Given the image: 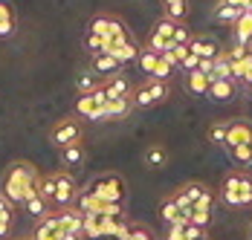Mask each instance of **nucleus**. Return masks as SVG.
<instances>
[{"label": "nucleus", "mask_w": 252, "mask_h": 240, "mask_svg": "<svg viewBox=\"0 0 252 240\" xmlns=\"http://www.w3.org/2000/svg\"><path fill=\"white\" fill-rule=\"evenodd\" d=\"M38 182H41V171L29 159H12L3 171V177H0V194L12 206H21L26 197L38 188Z\"/></svg>", "instance_id": "nucleus-1"}, {"label": "nucleus", "mask_w": 252, "mask_h": 240, "mask_svg": "<svg viewBox=\"0 0 252 240\" xmlns=\"http://www.w3.org/2000/svg\"><path fill=\"white\" fill-rule=\"evenodd\" d=\"M38 191H41V197H44L50 206H55V209H70V206L76 203V197H78L81 188H78L76 177H73L70 171L55 168V171H50V174H41Z\"/></svg>", "instance_id": "nucleus-2"}, {"label": "nucleus", "mask_w": 252, "mask_h": 240, "mask_svg": "<svg viewBox=\"0 0 252 240\" xmlns=\"http://www.w3.org/2000/svg\"><path fill=\"white\" fill-rule=\"evenodd\" d=\"M218 200H223L232 209H250L252 206V174L247 168H232L223 174Z\"/></svg>", "instance_id": "nucleus-3"}, {"label": "nucleus", "mask_w": 252, "mask_h": 240, "mask_svg": "<svg viewBox=\"0 0 252 240\" xmlns=\"http://www.w3.org/2000/svg\"><path fill=\"white\" fill-rule=\"evenodd\" d=\"M84 191L93 194L96 200L101 203H110V206H125V197H127V182L122 174H116V171H101L96 174L87 185H84Z\"/></svg>", "instance_id": "nucleus-4"}, {"label": "nucleus", "mask_w": 252, "mask_h": 240, "mask_svg": "<svg viewBox=\"0 0 252 240\" xmlns=\"http://www.w3.org/2000/svg\"><path fill=\"white\" fill-rule=\"evenodd\" d=\"M171 197L177 200V206L183 209V214H189L191 209H212L215 211V203H218L215 188H209L206 182H197V180L177 185L174 191H171Z\"/></svg>", "instance_id": "nucleus-5"}, {"label": "nucleus", "mask_w": 252, "mask_h": 240, "mask_svg": "<svg viewBox=\"0 0 252 240\" xmlns=\"http://www.w3.org/2000/svg\"><path fill=\"white\" fill-rule=\"evenodd\" d=\"M87 35H99L101 41H107V44L133 38L130 29H127V24L119 15H113V12H96V15L87 21Z\"/></svg>", "instance_id": "nucleus-6"}, {"label": "nucleus", "mask_w": 252, "mask_h": 240, "mask_svg": "<svg viewBox=\"0 0 252 240\" xmlns=\"http://www.w3.org/2000/svg\"><path fill=\"white\" fill-rule=\"evenodd\" d=\"M168 96H171V84H168V81L145 78L142 84H133V90H130V104H133V110H136V107L145 110V107H157V104L168 101Z\"/></svg>", "instance_id": "nucleus-7"}, {"label": "nucleus", "mask_w": 252, "mask_h": 240, "mask_svg": "<svg viewBox=\"0 0 252 240\" xmlns=\"http://www.w3.org/2000/svg\"><path fill=\"white\" fill-rule=\"evenodd\" d=\"M84 139V124L78 116H61V119H55L50 124V142L61 150V148H67V145H76Z\"/></svg>", "instance_id": "nucleus-8"}, {"label": "nucleus", "mask_w": 252, "mask_h": 240, "mask_svg": "<svg viewBox=\"0 0 252 240\" xmlns=\"http://www.w3.org/2000/svg\"><path fill=\"white\" fill-rule=\"evenodd\" d=\"M104 104H107V96L96 90V93H87V96L76 98V113L78 119H93V121H104Z\"/></svg>", "instance_id": "nucleus-9"}, {"label": "nucleus", "mask_w": 252, "mask_h": 240, "mask_svg": "<svg viewBox=\"0 0 252 240\" xmlns=\"http://www.w3.org/2000/svg\"><path fill=\"white\" fill-rule=\"evenodd\" d=\"M235 145H252V121L250 119H226V142L223 148H235Z\"/></svg>", "instance_id": "nucleus-10"}, {"label": "nucleus", "mask_w": 252, "mask_h": 240, "mask_svg": "<svg viewBox=\"0 0 252 240\" xmlns=\"http://www.w3.org/2000/svg\"><path fill=\"white\" fill-rule=\"evenodd\" d=\"M189 52L197 55L200 61H215L220 55V44L212 38V35H194L191 44H189Z\"/></svg>", "instance_id": "nucleus-11"}, {"label": "nucleus", "mask_w": 252, "mask_h": 240, "mask_svg": "<svg viewBox=\"0 0 252 240\" xmlns=\"http://www.w3.org/2000/svg\"><path fill=\"white\" fill-rule=\"evenodd\" d=\"M130 90H133V84L125 72H116V75L101 81V93L107 98H130Z\"/></svg>", "instance_id": "nucleus-12"}, {"label": "nucleus", "mask_w": 252, "mask_h": 240, "mask_svg": "<svg viewBox=\"0 0 252 240\" xmlns=\"http://www.w3.org/2000/svg\"><path fill=\"white\" fill-rule=\"evenodd\" d=\"M90 72H96L101 81H104V78H110V75H116V72H125V67H122L113 55L99 52V55H90Z\"/></svg>", "instance_id": "nucleus-13"}, {"label": "nucleus", "mask_w": 252, "mask_h": 240, "mask_svg": "<svg viewBox=\"0 0 252 240\" xmlns=\"http://www.w3.org/2000/svg\"><path fill=\"white\" fill-rule=\"evenodd\" d=\"M55 220H58L61 235H81L84 217H81V211H76L73 206H70V209H58V211H55Z\"/></svg>", "instance_id": "nucleus-14"}, {"label": "nucleus", "mask_w": 252, "mask_h": 240, "mask_svg": "<svg viewBox=\"0 0 252 240\" xmlns=\"http://www.w3.org/2000/svg\"><path fill=\"white\" fill-rule=\"evenodd\" d=\"M157 214H159V220H162L165 226H174V223H189V220H186V214H183V209L177 206V200L171 197V194H165V197L159 200Z\"/></svg>", "instance_id": "nucleus-15"}, {"label": "nucleus", "mask_w": 252, "mask_h": 240, "mask_svg": "<svg viewBox=\"0 0 252 240\" xmlns=\"http://www.w3.org/2000/svg\"><path fill=\"white\" fill-rule=\"evenodd\" d=\"M29 238L32 240H61V229H58L55 211H50L44 220H35V232Z\"/></svg>", "instance_id": "nucleus-16"}, {"label": "nucleus", "mask_w": 252, "mask_h": 240, "mask_svg": "<svg viewBox=\"0 0 252 240\" xmlns=\"http://www.w3.org/2000/svg\"><path fill=\"white\" fill-rule=\"evenodd\" d=\"M235 96H238V84H235V78L212 81V84H209V93H206V98H212V101H232Z\"/></svg>", "instance_id": "nucleus-17"}, {"label": "nucleus", "mask_w": 252, "mask_h": 240, "mask_svg": "<svg viewBox=\"0 0 252 240\" xmlns=\"http://www.w3.org/2000/svg\"><path fill=\"white\" fill-rule=\"evenodd\" d=\"M58 156H61L64 171H70V168H76V165H81V162L87 159V145H84V139L76 142V145H67V148L58 150Z\"/></svg>", "instance_id": "nucleus-18"}, {"label": "nucleus", "mask_w": 252, "mask_h": 240, "mask_svg": "<svg viewBox=\"0 0 252 240\" xmlns=\"http://www.w3.org/2000/svg\"><path fill=\"white\" fill-rule=\"evenodd\" d=\"M232 38L241 47H252V12H244L235 24H232Z\"/></svg>", "instance_id": "nucleus-19"}, {"label": "nucleus", "mask_w": 252, "mask_h": 240, "mask_svg": "<svg viewBox=\"0 0 252 240\" xmlns=\"http://www.w3.org/2000/svg\"><path fill=\"white\" fill-rule=\"evenodd\" d=\"M21 206H24V211L29 217H35V220H44V217L50 214V203H47V200H44V197H41V191H38V188H35V191L29 194V197H26L24 203H21Z\"/></svg>", "instance_id": "nucleus-20"}, {"label": "nucleus", "mask_w": 252, "mask_h": 240, "mask_svg": "<svg viewBox=\"0 0 252 240\" xmlns=\"http://www.w3.org/2000/svg\"><path fill=\"white\" fill-rule=\"evenodd\" d=\"M142 162H145L148 168H165V165H168V148L162 142L148 145L145 153H142Z\"/></svg>", "instance_id": "nucleus-21"}, {"label": "nucleus", "mask_w": 252, "mask_h": 240, "mask_svg": "<svg viewBox=\"0 0 252 240\" xmlns=\"http://www.w3.org/2000/svg\"><path fill=\"white\" fill-rule=\"evenodd\" d=\"M18 32V15L9 3L0 0V38H12Z\"/></svg>", "instance_id": "nucleus-22"}, {"label": "nucleus", "mask_w": 252, "mask_h": 240, "mask_svg": "<svg viewBox=\"0 0 252 240\" xmlns=\"http://www.w3.org/2000/svg\"><path fill=\"white\" fill-rule=\"evenodd\" d=\"M241 15H244V9L229 6V3H220V0L212 6V21H218V24H229V26H232L238 18H241Z\"/></svg>", "instance_id": "nucleus-23"}, {"label": "nucleus", "mask_w": 252, "mask_h": 240, "mask_svg": "<svg viewBox=\"0 0 252 240\" xmlns=\"http://www.w3.org/2000/svg\"><path fill=\"white\" fill-rule=\"evenodd\" d=\"M209 84H212V78L206 75V72H186V90L191 93V96H206L209 93Z\"/></svg>", "instance_id": "nucleus-24"}, {"label": "nucleus", "mask_w": 252, "mask_h": 240, "mask_svg": "<svg viewBox=\"0 0 252 240\" xmlns=\"http://www.w3.org/2000/svg\"><path fill=\"white\" fill-rule=\"evenodd\" d=\"M223 150L235 162V168H252V145H235V148H223Z\"/></svg>", "instance_id": "nucleus-25"}, {"label": "nucleus", "mask_w": 252, "mask_h": 240, "mask_svg": "<svg viewBox=\"0 0 252 240\" xmlns=\"http://www.w3.org/2000/svg\"><path fill=\"white\" fill-rule=\"evenodd\" d=\"M76 90L78 96H87V93H96V90H101V78L96 75V72L84 70L76 75Z\"/></svg>", "instance_id": "nucleus-26"}, {"label": "nucleus", "mask_w": 252, "mask_h": 240, "mask_svg": "<svg viewBox=\"0 0 252 240\" xmlns=\"http://www.w3.org/2000/svg\"><path fill=\"white\" fill-rule=\"evenodd\" d=\"M130 110H133L130 98H107V104H104V119H125Z\"/></svg>", "instance_id": "nucleus-27"}, {"label": "nucleus", "mask_w": 252, "mask_h": 240, "mask_svg": "<svg viewBox=\"0 0 252 240\" xmlns=\"http://www.w3.org/2000/svg\"><path fill=\"white\" fill-rule=\"evenodd\" d=\"M189 15V0H162V18L168 21H186Z\"/></svg>", "instance_id": "nucleus-28"}, {"label": "nucleus", "mask_w": 252, "mask_h": 240, "mask_svg": "<svg viewBox=\"0 0 252 240\" xmlns=\"http://www.w3.org/2000/svg\"><path fill=\"white\" fill-rule=\"evenodd\" d=\"M116 240H157V235H154L151 226H145V223H130V229H127V235H122V238Z\"/></svg>", "instance_id": "nucleus-29"}, {"label": "nucleus", "mask_w": 252, "mask_h": 240, "mask_svg": "<svg viewBox=\"0 0 252 240\" xmlns=\"http://www.w3.org/2000/svg\"><path fill=\"white\" fill-rule=\"evenodd\" d=\"M209 78L212 81H220V78H232V64H229V58L223 55V49H220V55L212 61V72H209Z\"/></svg>", "instance_id": "nucleus-30"}, {"label": "nucleus", "mask_w": 252, "mask_h": 240, "mask_svg": "<svg viewBox=\"0 0 252 240\" xmlns=\"http://www.w3.org/2000/svg\"><path fill=\"white\" fill-rule=\"evenodd\" d=\"M136 64H139V70H142L145 75H148V78H151L154 70H157V64H159V55L142 47V49H139V55H136Z\"/></svg>", "instance_id": "nucleus-31"}, {"label": "nucleus", "mask_w": 252, "mask_h": 240, "mask_svg": "<svg viewBox=\"0 0 252 240\" xmlns=\"http://www.w3.org/2000/svg\"><path fill=\"white\" fill-rule=\"evenodd\" d=\"M212 209H191L189 214H186V220L191 223V226H197V229H206L209 232V226H212Z\"/></svg>", "instance_id": "nucleus-32"}, {"label": "nucleus", "mask_w": 252, "mask_h": 240, "mask_svg": "<svg viewBox=\"0 0 252 240\" xmlns=\"http://www.w3.org/2000/svg\"><path fill=\"white\" fill-rule=\"evenodd\" d=\"M191 38H194V32H191V26L186 24V21H180L174 26V35H171V44L174 47H189L191 44Z\"/></svg>", "instance_id": "nucleus-33"}, {"label": "nucleus", "mask_w": 252, "mask_h": 240, "mask_svg": "<svg viewBox=\"0 0 252 240\" xmlns=\"http://www.w3.org/2000/svg\"><path fill=\"white\" fill-rule=\"evenodd\" d=\"M206 139L212 145H218V148H223V142H226V121H212L209 130H206Z\"/></svg>", "instance_id": "nucleus-34"}, {"label": "nucleus", "mask_w": 252, "mask_h": 240, "mask_svg": "<svg viewBox=\"0 0 252 240\" xmlns=\"http://www.w3.org/2000/svg\"><path fill=\"white\" fill-rule=\"evenodd\" d=\"M174 26H177V21L159 18V21L154 24V29L148 32V35H154V38H162V41H171V35H174Z\"/></svg>", "instance_id": "nucleus-35"}, {"label": "nucleus", "mask_w": 252, "mask_h": 240, "mask_svg": "<svg viewBox=\"0 0 252 240\" xmlns=\"http://www.w3.org/2000/svg\"><path fill=\"white\" fill-rule=\"evenodd\" d=\"M186 226H189V223H174V226H165V235H162V240H186Z\"/></svg>", "instance_id": "nucleus-36"}, {"label": "nucleus", "mask_w": 252, "mask_h": 240, "mask_svg": "<svg viewBox=\"0 0 252 240\" xmlns=\"http://www.w3.org/2000/svg\"><path fill=\"white\" fill-rule=\"evenodd\" d=\"M0 220H15V206L0 194Z\"/></svg>", "instance_id": "nucleus-37"}, {"label": "nucleus", "mask_w": 252, "mask_h": 240, "mask_svg": "<svg viewBox=\"0 0 252 240\" xmlns=\"http://www.w3.org/2000/svg\"><path fill=\"white\" fill-rule=\"evenodd\" d=\"M197 67H200V58H197V55H191V52H189V55L183 58V64H180V70H183V72H194Z\"/></svg>", "instance_id": "nucleus-38"}, {"label": "nucleus", "mask_w": 252, "mask_h": 240, "mask_svg": "<svg viewBox=\"0 0 252 240\" xmlns=\"http://www.w3.org/2000/svg\"><path fill=\"white\" fill-rule=\"evenodd\" d=\"M12 226H15V220H0V240H6L12 235Z\"/></svg>", "instance_id": "nucleus-39"}, {"label": "nucleus", "mask_w": 252, "mask_h": 240, "mask_svg": "<svg viewBox=\"0 0 252 240\" xmlns=\"http://www.w3.org/2000/svg\"><path fill=\"white\" fill-rule=\"evenodd\" d=\"M61 240H84L81 235H61Z\"/></svg>", "instance_id": "nucleus-40"}, {"label": "nucleus", "mask_w": 252, "mask_h": 240, "mask_svg": "<svg viewBox=\"0 0 252 240\" xmlns=\"http://www.w3.org/2000/svg\"><path fill=\"white\" fill-rule=\"evenodd\" d=\"M244 90H247V96L252 98V81H250V84H244Z\"/></svg>", "instance_id": "nucleus-41"}, {"label": "nucleus", "mask_w": 252, "mask_h": 240, "mask_svg": "<svg viewBox=\"0 0 252 240\" xmlns=\"http://www.w3.org/2000/svg\"><path fill=\"white\" fill-rule=\"evenodd\" d=\"M247 240H252V223L247 226Z\"/></svg>", "instance_id": "nucleus-42"}, {"label": "nucleus", "mask_w": 252, "mask_h": 240, "mask_svg": "<svg viewBox=\"0 0 252 240\" xmlns=\"http://www.w3.org/2000/svg\"><path fill=\"white\" fill-rule=\"evenodd\" d=\"M15 240H32V238H15Z\"/></svg>", "instance_id": "nucleus-43"}, {"label": "nucleus", "mask_w": 252, "mask_h": 240, "mask_svg": "<svg viewBox=\"0 0 252 240\" xmlns=\"http://www.w3.org/2000/svg\"><path fill=\"white\" fill-rule=\"evenodd\" d=\"M200 240H212V238H209V235H206V238H200Z\"/></svg>", "instance_id": "nucleus-44"}]
</instances>
